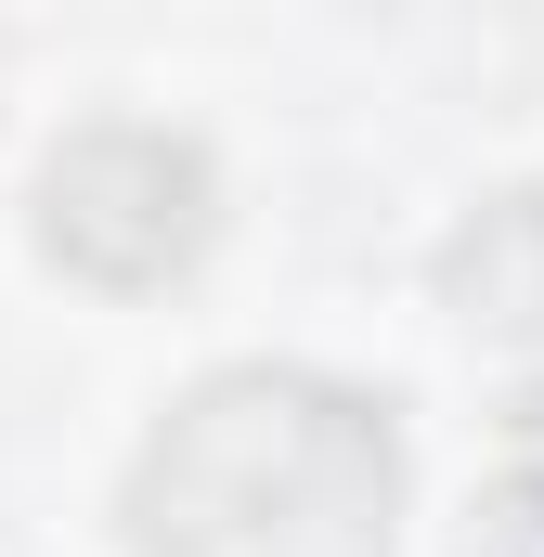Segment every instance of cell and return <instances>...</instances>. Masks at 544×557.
I'll return each mask as SVG.
<instances>
[{
  "label": "cell",
  "instance_id": "cell-1",
  "mask_svg": "<svg viewBox=\"0 0 544 557\" xmlns=\"http://www.w3.org/2000/svg\"><path fill=\"white\" fill-rule=\"evenodd\" d=\"M403 428L311 363L195 376L131 467V557H390Z\"/></svg>",
  "mask_w": 544,
  "mask_h": 557
},
{
  "label": "cell",
  "instance_id": "cell-2",
  "mask_svg": "<svg viewBox=\"0 0 544 557\" xmlns=\"http://www.w3.org/2000/svg\"><path fill=\"white\" fill-rule=\"evenodd\" d=\"M221 234V169L208 143L143 131V117H91V131L52 143L39 169V247L104 298H143V285L195 273Z\"/></svg>",
  "mask_w": 544,
  "mask_h": 557
},
{
  "label": "cell",
  "instance_id": "cell-3",
  "mask_svg": "<svg viewBox=\"0 0 544 557\" xmlns=\"http://www.w3.org/2000/svg\"><path fill=\"white\" fill-rule=\"evenodd\" d=\"M441 298H454V324H480V337H544V195L532 182L454 221Z\"/></svg>",
  "mask_w": 544,
  "mask_h": 557
},
{
  "label": "cell",
  "instance_id": "cell-4",
  "mask_svg": "<svg viewBox=\"0 0 544 557\" xmlns=\"http://www.w3.org/2000/svg\"><path fill=\"white\" fill-rule=\"evenodd\" d=\"M467 557H544V480H506V493L480 506V532H467Z\"/></svg>",
  "mask_w": 544,
  "mask_h": 557
}]
</instances>
